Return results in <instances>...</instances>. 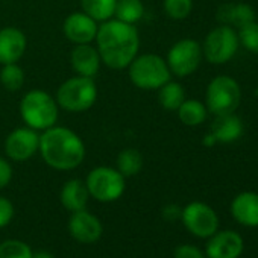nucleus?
<instances>
[{
  "instance_id": "f257e3e1",
  "label": "nucleus",
  "mask_w": 258,
  "mask_h": 258,
  "mask_svg": "<svg viewBox=\"0 0 258 258\" xmlns=\"http://www.w3.org/2000/svg\"><path fill=\"white\" fill-rule=\"evenodd\" d=\"M96 49L102 64L112 70H124L140 50V35L136 25H127L117 19L99 23Z\"/></svg>"
},
{
  "instance_id": "f03ea898",
  "label": "nucleus",
  "mask_w": 258,
  "mask_h": 258,
  "mask_svg": "<svg viewBox=\"0 0 258 258\" xmlns=\"http://www.w3.org/2000/svg\"><path fill=\"white\" fill-rule=\"evenodd\" d=\"M38 154L50 169L69 172L84 163L87 148L81 136L73 129L55 124L40 133Z\"/></svg>"
},
{
  "instance_id": "7ed1b4c3",
  "label": "nucleus",
  "mask_w": 258,
  "mask_h": 258,
  "mask_svg": "<svg viewBox=\"0 0 258 258\" xmlns=\"http://www.w3.org/2000/svg\"><path fill=\"white\" fill-rule=\"evenodd\" d=\"M23 123L38 133L56 124L59 106L56 99L44 90H29L19 105Z\"/></svg>"
},
{
  "instance_id": "20e7f679",
  "label": "nucleus",
  "mask_w": 258,
  "mask_h": 258,
  "mask_svg": "<svg viewBox=\"0 0 258 258\" xmlns=\"http://www.w3.org/2000/svg\"><path fill=\"white\" fill-rule=\"evenodd\" d=\"M126 70L131 84L145 91H157L160 87L172 79V73L166 62V58L157 53L137 55Z\"/></svg>"
},
{
  "instance_id": "39448f33",
  "label": "nucleus",
  "mask_w": 258,
  "mask_h": 258,
  "mask_svg": "<svg viewBox=\"0 0 258 258\" xmlns=\"http://www.w3.org/2000/svg\"><path fill=\"white\" fill-rule=\"evenodd\" d=\"M99 90L94 78L75 75L66 79L56 90L55 99L58 106L67 112H85L94 106Z\"/></svg>"
},
{
  "instance_id": "423d86ee",
  "label": "nucleus",
  "mask_w": 258,
  "mask_h": 258,
  "mask_svg": "<svg viewBox=\"0 0 258 258\" xmlns=\"http://www.w3.org/2000/svg\"><path fill=\"white\" fill-rule=\"evenodd\" d=\"M241 102L240 84L226 75L216 76L210 81L205 91V106L214 115L235 112Z\"/></svg>"
},
{
  "instance_id": "0eeeda50",
  "label": "nucleus",
  "mask_w": 258,
  "mask_h": 258,
  "mask_svg": "<svg viewBox=\"0 0 258 258\" xmlns=\"http://www.w3.org/2000/svg\"><path fill=\"white\" fill-rule=\"evenodd\" d=\"M90 198L99 202H114L120 199L126 188V178L109 166H99L90 170L85 179Z\"/></svg>"
},
{
  "instance_id": "6e6552de",
  "label": "nucleus",
  "mask_w": 258,
  "mask_h": 258,
  "mask_svg": "<svg viewBox=\"0 0 258 258\" xmlns=\"http://www.w3.org/2000/svg\"><path fill=\"white\" fill-rule=\"evenodd\" d=\"M201 46L202 55L210 64H226L235 56L240 46L237 29L226 25H219L207 34Z\"/></svg>"
},
{
  "instance_id": "1a4fd4ad",
  "label": "nucleus",
  "mask_w": 258,
  "mask_h": 258,
  "mask_svg": "<svg viewBox=\"0 0 258 258\" xmlns=\"http://www.w3.org/2000/svg\"><path fill=\"white\" fill-rule=\"evenodd\" d=\"M202 46L193 38H182L176 41L167 52L166 62L170 73L178 78L193 75L202 62Z\"/></svg>"
},
{
  "instance_id": "9d476101",
  "label": "nucleus",
  "mask_w": 258,
  "mask_h": 258,
  "mask_svg": "<svg viewBox=\"0 0 258 258\" xmlns=\"http://www.w3.org/2000/svg\"><path fill=\"white\" fill-rule=\"evenodd\" d=\"M181 220L185 229L199 238H210L219 231V216L208 204L195 201L182 208Z\"/></svg>"
},
{
  "instance_id": "9b49d317",
  "label": "nucleus",
  "mask_w": 258,
  "mask_h": 258,
  "mask_svg": "<svg viewBox=\"0 0 258 258\" xmlns=\"http://www.w3.org/2000/svg\"><path fill=\"white\" fill-rule=\"evenodd\" d=\"M40 149V133L29 126L16 127L5 140V154L14 163H25L35 157Z\"/></svg>"
},
{
  "instance_id": "f8f14e48",
  "label": "nucleus",
  "mask_w": 258,
  "mask_h": 258,
  "mask_svg": "<svg viewBox=\"0 0 258 258\" xmlns=\"http://www.w3.org/2000/svg\"><path fill=\"white\" fill-rule=\"evenodd\" d=\"M244 250L241 235L232 229L214 232L205 246L207 258H240Z\"/></svg>"
},
{
  "instance_id": "ddd939ff",
  "label": "nucleus",
  "mask_w": 258,
  "mask_h": 258,
  "mask_svg": "<svg viewBox=\"0 0 258 258\" xmlns=\"http://www.w3.org/2000/svg\"><path fill=\"white\" fill-rule=\"evenodd\" d=\"M99 23L84 11L72 13L66 17L62 32L72 44H91L96 40Z\"/></svg>"
},
{
  "instance_id": "4468645a",
  "label": "nucleus",
  "mask_w": 258,
  "mask_h": 258,
  "mask_svg": "<svg viewBox=\"0 0 258 258\" xmlns=\"http://www.w3.org/2000/svg\"><path fill=\"white\" fill-rule=\"evenodd\" d=\"M69 232L76 241L91 244L102 237L103 226L94 214L87 210H81L72 213L69 219Z\"/></svg>"
},
{
  "instance_id": "2eb2a0df",
  "label": "nucleus",
  "mask_w": 258,
  "mask_h": 258,
  "mask_svg": "<svg viewBox=\"0 0 258 258\" xmlns=\"http://www.w3.org/2000/svg\"><path fill=\"white\" fill-rule=\"evenodd\" d=\"M28 50L26 34L16 26L0 29V66L19 62Z\"/></svg>"
},
{
  "instance_id": "dca6fc26",
  "label": "nucleus",
  "mask_w": 258,
  "mask_h": 258,
  "mask_svg": "<svg viewBox=\"0 0 258 258\" xmlns=\"http://www.w3.org/2000/svg\"><path fill=\"white\" fill-rule=\"evenodd\" d=\"M70 66L79 76L96 78L102 67V59L97 49L91 44H76L70 52Z\"/></svg>"
},
{
  "instance_id": "f3484780",
  "label": "nucleus",
  "mask_w": 258,
  "mask_h": 258,
  "mask_svg": "<svg viewBox=\"0 0 258 258\" xmlns=\"http://www.w3.org/2000/svg\"><path fill=\"white\" fill-rule=\"evenodd\" d=\"M231 214L234 220L247 228L258 226V193L241 191L231 202Z\"/></svg>"
},
{
  "instance_id": "a211bd4d",
  "label": "nucleus",
  "mask_w": 258,
  "mask_h": 258,
  "mask_svg": "<svg viewBox=\"0 0 258 258\" xmlns=\"http://www.w3.org/2000/svg\"><path fill=\"white\" fill-rule=\"evenodd\" d=\"M243 121L235 112L231 114H222L216 115L213 124H211V134L216 139L217 143L229 145L237 142L243 136Z\"/></svg>"
},
{
  "instance_id": "6ab92c4d",
  "label": "nucleus",
  "mask_w": 258,
  "mask_h": 258,
  "mask_svg": "<svg viewBox=\"0 0 258 258\" xmlns=\"http://www.w3.org/2000/svg\"><path fill=\"white\" fill-rule=\"evenodd\" d=\"M216 19L219 25H226L234 29H240L244 25L256 20V16L250 5L238 2V4H225L219 7Z\"/></svg>"
},
{
  "instance_id": "aec40b11",
  "label": "nucleus",
  "mask_w": 258,
  "mask_h": 258,
  "mask_svg": "<svg viewBox=\"0 0 258 258\" xmlns=\"http://www.w3.org/2000/svg\"><path fill=\"white\" fill-rule=\"evenodd\" d=\"M88 199H90V193L87 190L85 181H81L78 178L69 179L59 191V201L62 207L70 213L85 210Z\"/></svg>"
},
{
  "instance_id": "412c9836",
  "label": "nucleus",
  "mask_w": 258,
  "mask_h": 258,
  "mask_svg": "<svg viewBox=\"0 0 258 258\" xmlns=\"http://www.w3.org/2000/svg\"><path fill=\"white\" fill-rule=\"evenodd\" d=\"M176 112H178V118L181 120V123L190 127H196L202 124L208 117V109L205 103L198 99H185L179 105Z\"/></svg>"
},
{
  "instance_id": "4be33fe9",
  "label": "nucleus",
  "mask_w": 258,
  "mask_h": 258,
  "mask_svg": "<svg viewBox=\"0 0 258 258\" xmlns=\"http://www.w3.org/2000/svg\"><path fill=\"white\" fill-rule=\"evenodd\" d=\"M115 169L124 176V178H131L136 176L142 172L145 166V158L142 152L136 148H127L118 152L117 160H115Z\"/></svg>"
},
{
  "instance_id": "5701e85b",
  "label": "nucleus",
  "mask_w": 258,
  "mask_h": 258,
  "mask_svg": "<svg viewBox=\"0 0 258 258\" xmlns=\"http://www.w3.org/2000/svg\"><path fill=\"white\" fill-rule=\"evenodd\" d=\"M157 91H158V103L166 111H176L179 108V105L187 99L184 87L179 82L172 81V79L167 81Z\"/></svg>"
},
{
  "instance_id": "b1692460",
  "label": "nucleus",
  "mask_w": 258,
  "mask_h": 258,
  "mask_svg": "<svg viewBox=\"0 0 258 258\" xmlns=\"http://www.w3.org/2000/svg\"><path fill=\"white\" fill-rule=\"evenodd\" d=\"M145 17V4L143 0H117L114 19L127 23L136 25Z\"/></svg>"
},
{
  "instance_id": "393cba45",
  "label": "nucleus",
  "mask_w": 258,
  "mask_h": 258,
  "mask_svg": "<svg viewBox=\"0 0 258 258\" xmlns=\"http://www.w3.org/2000/svg\"><path fill=\"white\" fill-rule=\"evenodd\" d=\"M117 0H81V11L94 19L97 23H103L114 19Z\"/></svg>"
},
{
  "instance_id": "a878e982",
  "label": "nucleus",
  "mask_w": 258,
  "mask_h": 258,
  "mask_svg": "<svg viewBox=\"0 0 258 258\" xmlns=\"http://www.w3.org/2000/svg\"><path fill=\"white\" fill-rule=\"evenodd\" d=\"M25 81H26L25 70L17 62L4 64L2 69H0V84L8 91L14 93V91L22 90V87L25 85Z\"/></svg>"
},
{
  "instance_id": "bb28decb",
  "label": "nucleus",
  "mask_w": 258,
  "mask_h": 258,
  "mask_svg": "<svg viewBox=\"0 0 258 258\" xmlns=\"http://www.w3.org/2000/svg\"><path fill=\"white\" fill-rule=\"evenodd\" d=\"M32 249L28 243L10 238L0 243V258H32Z\"/></svg>"
},
{
  "instance_id": "cd10ccee",
  "label": "nucleus",
  "mask_w": 258,
  "mask_h": 258,
  "mask_svg": "<svg viewBox=\"0 0 258 258\" xmlns=\"http://www.w3.org/2000/svg\"><path fill=\"white\" fill-rule=\"evenodd\" d=\"M164 13L172 20H185L193 11V0H164Z\"/></svg>"
},
{
  "instance_id": "c85d7f7f",
  "label": "nucleus",
  "mask_w": 258,
  "mask_h": 258,
  "mask_svg": "<svg viewBox=\"0 0 258 258\" xmlns=\"http://www.w3.org/2000/svg\"><path fill=\"white\" fill-rule=\"evenodd\" d=\"M238 43L250 53L258 55V22L253 20L243 28L237 29Z\"/></svg>"
},
{
  "instance_id": "c756f323",
  "label": "nucleus",
  "mask_w": 258,
  "mask_h": 258,
  "mask_svg": "<svg viewBox=\"0 0 258 258\" xmlns=\"http://www.w3.org/2000/svg\"><path fill=\"white\" fill-rule=\"evenodd\" d=\"M14 205L13 202L5 198V196H0V229L8 226L13 219H14Z\"/></svg>"
},
{
  "instance_id": "7c9ffc66",
  "label": "nucleus",
  "mask_w": 258,
  "mask_h": 258,
  "mask_svg": "<svg viewBox=\"0 0 258 258\" xmlns=\"http://www.w3.org/2000/svg\"><path fill=\"white\" fill-rule=\"evenodd\" d=\"M173 258H207L205 252H202L195 244H181L175 249Z\"/></svg>"
},
{
  "instance_id": "2f4dec72",
  "label": "nucleus",
  "mask_w": 258,
  "mask_h": 258,
  "mask_svg": "<svg viewBox=\"0 0 258 258\" xmlns=\"http://www.w3.org/2000/svg\"><path fill=\"white\" fill-rule=\"evenodd\" d=\"M13 175H14V172H13L11 163L7 158L0 157V190L5 188L11 182Z\"/></svg>"
},
{
  "instance_id": "473e14b6",
  "label": "nucleus",
  "mask_w": 258,
  "mask_h": 258,
  "mask_svg": "<svg viewBox=\"0 0 258 258\" xmlns=\"http://www.w3.org/2000/svg\"><path fill=\"white\" fill-rule=\"evenodd\" d=\"M181 213H182V208L178 207L176 204H169L163 208V217L169 222L181 219Z\"/></svg>"
},
{
  "instance_id": "72a5a7b5",
  "label": "nucleus",
  "mask_w": 258,
  "mask_h": 258,
  "mask_svg": "<svg viewBox=\"0 0 258 258\" xmlns=\"http://www.w3.org/2000/svg\"><path fill=\"white\" fill-rule=\"evenodd\" d=\"M202 143H204V145H205L207 148H213V146H214V145H216L217 142H216V139L213 137V134H211V133H208V134H207V136L204 137Z\"/></svg>"
},
{
  "instance_id": "f704fd0d",
  "label": "nucleus",
  "mask_w": 258,
  "mask_h": 258,
  "mask_svg": "<svg viewBox=\"0 0 258 258\" xmlns=\"http://www.w3.org/2000/svg\"><path fill=\"white\" fill-rule=\"evenodd\" d=\"M32 258H55V256L47 250H38V252L32 253Z\"/></svg>"
}]
</instances>
